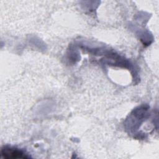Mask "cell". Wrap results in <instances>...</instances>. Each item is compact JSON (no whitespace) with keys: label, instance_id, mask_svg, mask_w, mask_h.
Returning <instances> with one entry per match:
<instances>
[{"label":"cell","instance_id":"cell-1","mask_svg":"<svg viewBox=\"0 0 159 159\" xmlns=\"http://www.w3.org/2000/svg\"><path fill=\"white\" fill-rule=\"evenodd\" d=\"M1 157L4 158H26L29 157L26 156L25 153L17 148H12L9 147H4L1 152Z\"/></svg>","mask_w":159,"mask_h":159}]
</instances>
